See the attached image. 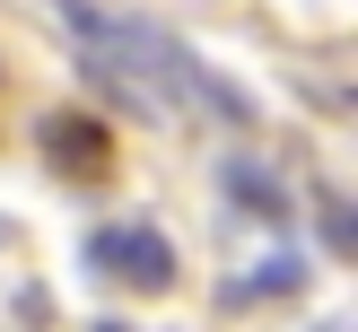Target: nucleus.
<instances>
[{
	"label": "nucleus",
	"instance_id": "obj_4",
	"mask_svg": "<svg viewBox=\"0 0 358 332\" xmlns=\"http://www.w3.org/2000/svg\"><path fill=\"white\" fill-rule=\"evenodd\" d=\"M44 149L62 157L70 175H105V131H96V122H70V114H52V122H44Z\"/></svg>",
	"mask_w": 358,
	"mask_h": 332
},
{
	"label": "nucleus",
	"instance_id": "obj_2",
	"mask_svg": "<svg viewBox=\"0 0 358 332\" xmlns=\"http://www.w3.org/2000/svg\"><path fill=\"white\" fill-rule=\"evenodd\" d=\"M87 262L122 289H175V245L157 227H96L87 236Z\"/></svg>",
	"mask_w": 358,
	"mask_h": 332
},
{
	"label": "nucleus",
	"instance_id": "obj_5",
	"mask_svg": "<svg viewBox=\"0 0 358 332\" xmlns=\"http://www.w3.org/2000/svg\"><path fill=\"white\" fill-rule=\"evenodd\" d=\"M297 289H306V262H297V254H271L254 280H236V289H227V306H254V297H297Z\"/></svg>",
	"mask_w": 358,
	"mask_h": 332
},
{
	"label": "nucleus",
	"instance_id": "obj_6",
	"mask_svg": "<svg viewBox=\"0 0 358 332\" xmlns=\"http://www.w3.org/2000/svg\"><path fill=\"white\" fill-rule=\"evenodd\" d=\"M315 219H324V245H332V254H358V219H350V201H341V192H315Z\"/></svg>",
	"mask_w": 358,
	"mask_h": 332
},
{
	"label": "nucleus",
	"instance_id": "obj_1",
	"mask_svg": "<svg viewBox=\"0 0 358 332\" xmlns=\"http://www.w3.org/2000/svg\"><path fill=\"white\" fill-rule=\"evenodd\" d=\"M62 27H70V44H79V62L96 70L105 87H122L140 114H166V96H201L210 114L254 122V96H236L219 70H201L175 35L140 27V17H114V9H96V0H62Z\"/></svg>",
	"mask_w": 358,
	"mask_h": 332
},
{
	"label": "nucleus",
	"instance_id": "obj_3",
	"mask_svg": "<svg viewBox=\"0 0 358 332\" xmlns=\"http://www.w3.org/2000/svg\"><path fill=\"white\" fill-rule=\"evenodd\" d=\"M219 184H227V201H245L254 219H289V184H280L271 166H254V157H227Z\"/></svg>",
	"mask_w": 358,
	"mask_h": 332
},
{
	"label": "nucleus",
	"instance_id": "obj_7",
	"mask_svg": "<svg viewBox=\"0 0 358 332\" xmlns=\"http://www.w3.org/2000/svg\"><path fill=\"white\" fill-rule=\"evenodd\" d=\"M96 332H131V324H96Z\"/></svg>",
	"mask_w": 358,
	"mask_h": 332
}]
</instances>
